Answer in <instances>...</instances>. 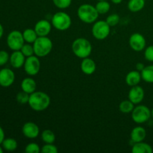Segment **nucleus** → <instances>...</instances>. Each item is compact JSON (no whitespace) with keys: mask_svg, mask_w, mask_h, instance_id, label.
Instances as JSON below:
<instances>
[{"mask_svg":"<svg viewBox=\"0 0 153 153\" xmlns=\"http://www.w3.org/2000/svg\"><path fill=\"white\" fill-rule=\"evenodd\" d=\"M15 80L14 72L8 68H3L0 70V86L8 88L11 86Z\"/></svg>","mask_w":153,"mask_h":153,"instance_id":"nucleus-11","label":"nucleus"},{"mask_svg":"<svg viewBox=\"0 0 153 153\" xmlns=\"http://www.w3.org/2000/svg\"><path fill=\"white\" fill-rule=\"evenodd\" d=\"M120 111L123 114H129L131 113L133 109L134 108V104L132 102L128 100H123L121 102L119 105Z\"/></svg>","mask_w":153,"mask_h":153,"instance_id":"nucleus-25","label":"nucleus"},{"mask_svg":"<svg viewBox=\"0 0 153 153\" xmlns=\"http://www.w3.org/2000/svg\"><path fill=\"white\" fill-rule=\"evenodd\" d=\"M25 40L22 33L17 30L10 31L7 37V44L8 47L13 51L20 50L24 45Z\"/></svg>","mask_w":153,"mask_h":153,"instance_id":"nucleus-8","label":"nucleus"},{"mask_svg":"<svg viewBox=\"0 0 153 153\" xmlns=\"http://www.w3.org/2000/svg\"><path fill=\"white\" fill-rule=\"evenodd\" d=\"M131 152L133 153H152L153 150L150 145L141 141L134 143L131 149Z\"/></svg>","mask_w":153,"mask_h":153,"instance_id":"nucleus-20","label":"nucleus"},{"mask_svg":"<svg viewBox=\"0 0 153 153\" xmlns=\"http://www.w3.org/2000/svg\"><path fill=\"white\" fill-rule=\"evenodd\" d=\"M111 1L114 4H120V3L123 1V0H111Z\"/></svg>","mask_w":153,"mask_h":153,"instance_id":"nucleus-39","label":"nucleus"},{"mask_svg":"<svg viewBox=\"0 0 153 153\" xmlns=\"http://www.w3.org/2000/svg\"><path fill=\"white\" fill-rule=\"evenodd\" d=\"M24 70L28 76H36L40 70V61L38 57L31 55L25 58Z\"/></svg>","mask_w":153,"mask_h":153,"instance_id":"nucleus-9","label":"nucleus"},{"mask_svg":"<svg viewBox=\"0 0 153 153\" xmlns=\"http://www.w3.org/2000/svg\"><path fill=\"white\" fill-rule=\"evenodd\" d=\"M71 24V17L68 13L65 12H57L52 16V25L55 29L59 31H65L70 28Z\"/></svg>","mask_w":153,"mask_h":153,"instance_id":"nucleus-5","label":"nucleus"},{"mask_svg":"<svg viewBox=\"0 0 153 153\" xmlns=\"http://www.w3.org/2000/svg\"><path fill=\"white\" fill-rule=\"evenodd\" d=\"M52 1L54 4L60 9L67 8L72 3V0H52Z\"/></svg>","mask_w":153,"mask_h":153,"instance_id":"nucleus-30","label":"nucleus"},{"mask_svg":"<svg viewBox=\"0 0 153 153\" xmlns=\"http://www.w3.org/2000/svg\"><path fill=\"white\" fill-rule=\"evenodd\" d=\"M20 51L22 52V53L25 55V58H28V57L31 56V55H34V54L33 45H31V43H27L26 44L24 43V45L22 46V48H21Z\"/></svg>","mask_w":153,"mask_h":153,"instance_id":"nucleus-28","label":"nucleus"},{"mask_svg":"<svg viewBox=\"0 0 153 153\" xmlns=\"http://www.w3.org/2000/svg\"><path fill=\"white\" fill-rule=\"evenodd\" d=\"M10 64L13 68L19 69L23 67L25 61V56L22 53L20 50L13 51L10 55Z\"/></svg>","mask_w":153,"mask_h":153,"instance_id":"nucleus-15","label":"nucleus"},{"mask_svg":"<svg viewBox=\"0 0 153 153\" xmlns=\"http://www.w3.org/2000/svg\"><path fill=\"white\" fill-rule=\"evenodd\" d=\"M34 55L38 58H43L49 55L52 50V41L46 37H38L33 43Z\"/></svg>","mask_w":153,"mask_h":153,"instance_id":"nucleus-4","label":"nucleus"},{"mask_svg":"<svg viewBox=\"0 0 153 153\" xmlns=\"http://www.w3.org/2000/svg\"><path fill=\"white\" fill-rule=\"evenodd\" d=\"M128 100L132 102L134 105H137L143 101L144 98V91L143 88L138 85L131 87L128 92Z\"/></svg>","mask_w":153,"mask_h":153,"instance_id":"nucleus-13","label":"nucleus"},{"mask_svg":"<svg viewBox=\"0 0 153 153\" xmlns=\"http://www.w3.org/2000/svg\"><path fill=\"white\" fill-rule=\"evenodd\" d=\"M77 14L80 20L87 24L95 22L99 16V13L96 7L90 4H83L79 6Z\"/></svg>","mask_w":153,"mask_h":153,"instance_id":"nucleus-3","label":"nucleus"},{"mask_svg":"<svg viewBox=\"0 0 153 153\" xmlns=\"http://www.w3.org/2000/svg\"><path fill=\"white\" fill-rule=\"evenodd\" d=\"M95 7L99 14H105L109 11L111 5L107 1H98Z\"/></svg>","mask_w":153,"mask_h":153,"instance_id":"nucleus-27","label":"nucleus"},{"mask_svg":"<svg viewBox=\"0 0 153 153\" xmlns=\"http://www.w3.org/2000/svg\"><path fill=\"white\" fill-rule=\"evenodd\" d=\"M22 131L23 135L27 138L34 139L38 137L40 134V128L34 123L27 122L22 126Z\"/></svg>","mask_w":153,"mask_h":153,"instance_id":"nucleus-12","label":"nucleus"},{"mask_svg":"<svg viewBox=\"0 0 153 153\" xmlns=\"http://www.w3.org/2000/svg\"><path fill=\"white\" fill-rule=\"evenodd\" d=\"M29 96H30L29 94L22 91L21 92L18 93L17 95H16V101H17L19 104H22V105L26 104V103H28Z\"/></svg>","mask_w":153,"mask_h":153,"instance_id":"nucleus-29","label":"nucleus"},{"mask_svg":"<svg viewBox=\"0 0 153 153\" xmlns=\"http://www.w3.org/2000/svg\"><path fill=\"white\" fill-rule=\"evenodd\" d=\"M50 97L47 94L42 91H34L30 94L28 105L35 111H43L49 106Z\"/></svg>","mask_w":153,"mask_h":153,"instance_id":"nucleus-1","label":"nucleus"},{"mask_svg":"<svg viewBox=\"0 0 153 153\" xmlns=\"http://www.w3.org/2000/svg\"><path fill=\"white\" fill-rule=\"evenodd\" d=\"M129 46L135 52H141L146 47V39L140 33H134L130 37Z\"/></svg>","mask_w":153,"mask_h":153,"instance_id":"nucleus-10","label":"nucleus"},{"mask_svg":"<svg viewBox=\"0 0 153 153\" xmlns=\"http://www.w3.org/2000/svg\"><path fill=\"white\" fill-rule=\"evenodd\" d=\"M10 60V55L7 52L4 50H0V66H4Z\"/></svg>","mask_w":153,"mask_h":153,"instance_id":"nucleus-34","label":"nucleus"},{"mask_svg":"<svg viewBox=\"0 0 153 153\" xmlns=\"http://www.w3.org/2000/svg\"><path fill=\"white\" fill-rule=\"evenodd\" d=\"M97 1H108V0H97Z\"/></svg>","mask_w":153,"mask_h":153,"instance_id":"nucleus-42","label":"nucleus"},{"mask_svg":"<svg viewBox=\"0 0 153 153\" xmlns=\"http://www.w3.org/2000/svg\"><path fill=\"white\" fill-rule=\"evenodd\" d=\"M131 117L136 123L141 124L147 122L151 117V111L146 105H137L131 112Z\"/></svg>","mask_w":153,"mask_h":153,"instance_id":"nucleus-7","label":"nucleus"},{"mask_svg":"<svg viewBox=\"0 0 153 153\" xmlns=\"http://www.w3.org/2000/svg\"><path fill=\"white\" fill-rule=\"evenodd\" d=\"M41 137L45 143H53L55 140V133L50 129H46L43 131Z\"/></svg>","mask_w":153,"mask_h":153,"instance_id":"nucleus-26","label":"nucleus"},{"mask_svg":"<svg viewBox=\"0 0 153 153\" xmlns=\"http://www.w3.org/2000/svg\"><path fill=\"white\" fill-rule=\"evenodd\" d=\"M144 67H145L144 65H143L142 63H137V65H136V69H137L138 71H140V72L143 70V68H144Z\"/></svg>","mask_w":153,"mask_h":153,"instance_id":"nucleus-37","label":"nucleus"},{"mask_svg":"<svg viewBox=\"0 0 153 153\" xmlns=\"http://www.w3.org/2000/svg\"><path fill=\"white\" fill-rule=\"evenodd\" d=\"M4 140V131L3 128L0 126V145L2 143L3 140Z\"/></svg>","mask_w":153,"mask_h":153,"instance_id":"nucleus-36","label":"nucleus"},{"mask_svg":"<svg viewBox=\"0 0 153 153\" xmlns=\"http://www.w3.org/2000/svg\"><path fill=\"white\" fill-rule=\"evenodd\" d=\"M1 146L4 150L7 151V152H13L17 149L18 143L15 139L9 137V138H4L1 143Z\"/></svg>","mask_w":153,"mask_h":153,"instance_id":"nucleus-22","label":"nucleus"},{"mask_svg":"<svg viewBox=\"0 0 153 153\" xmlns=\"http://www.w3.org/2000/svg\"><path fill=\"white\" fill-rule=\"evenodd\" d=\"M41 151L40 146L36 143H30L25 146V152L26 153H39Z\"/></svg>","mask_w":153,"mask_h":153,"instance_id":"nucleus-32","label":"nucleus"},{"mask_svg":"<svg viewBox=\"0 0 153 153\" xmlns=\"http://www.w3.org/2000/svg\"><path fill=\"white\" fill-rule=\"evenodd\" d=\"M72 50L79 58H88L92 52V46L89 40L83 37L76 39L72 44Z\"/></svg>","mask_w":153,"mask_h":153,"instance_id":"nucleus-2","label":"nucleus"},{"mask_svg":"<svg viewBox=\"0 0 153 153\" xmlns=\"http://www.w3.org/2000/svg\"><path fill=\"white\" fill-rule=\"evenodd\" d=\"M20 86L22 91H25V92L31 94L36 91L37 84H36L35 81L32 78L28 77L25 78L22 81Z\"/></svg>","mask_w":153,"mask_h":153,"instance_id":"nucleus-19","label":"nucleus"},{"mask_svg":"<svg viewBox=\"0 0 153 153\" xmlns=\"http://www.w3.org/2000/svg\"><path fill=\"white\" fill-rule=\"evenodd\" d=\"M141 77L144 82L153 83V65L145 67L141 71Z\"/></svg>","mask_w":153,"mask_h":153,"instance_id":"nucleus-24","label":"nucleus"},{"mask_svg":"<svg viewBox=\"0 0 153 153\" xmlns=\"http://www.w3.org/2000/svg\"><path fill=\"white\" fill-rule=\"evenodd\" d=\"M146 136V131L145 128L142 126H136L131 130V140L134 143H138L144 140Z\"/></svg>","mask_w":153,"mask_h":153,"instance_id":"nucleus-17","label":"nucleus"},{"mask_svg":"<svg viewBox=\"0 0 153 153\" xmlns=\"http://www.w3.org/2000/svg\"><path fill=\"white\" fill-rule=\"evenodd\" d=\"M151 117H152V118H153V108H152V111H151Z\"/></svg>","mask_w":153,"mask_h":153,"instance_id":"nucleus-41","label":"nucleus"},{"mask_svg":"<svg viewBox=\"0 0 153 153\" xmlns=\"http://www.w3.org/2000/svg\"><path fill=\"white\" fill-rule=\"evenodd\" d=\"M110 25L107 23L106 21L100 20L96 21L92 27V34L97 40H105L108 37L110 34Z\"/></svg>","mask_w":153,"mask_h":153,"instance_id":"nucleus-6","label":"nucleus"},{"mask_svg":"<svg viewBox=\"0 0 153 153\" xmlns=\"http://www.w3.org/2000/svg\"><path fill=\"white\" fill-rule=\"evenodd\" d=\"M3 148L2 146H0V153H3V152H4V150H3Z\"/></svg>","mask_w":153,"mask_h":153,"instance_id":"nucleus-40","label":"nucleus"},{"mask_svg":"<svg viewBox=\"0 0 153 153\" xmlns=\"http://www.w3.org/2000/svg\"><path fill=\"white\" fill-rule=\"evenodd\" d=\"M23 38L25 40V42L28 43H34V42L37 40L38 37V35L36 33L35 30L32 28H27L22 32Z\"/></svg>","mask_w":153,"mask_h":153,"instance_id":"nucleus-23","label":"nucleus"},{"mask_svg":"<svg viewBox=\"0 0 153 153\" xmlns=\"http://www.w3.org/2000/svg\"><path fill=\"white\" fill-rule=\"evenodd\" d=\"M105 21L110 26H115L119 23L120 16L117 13H112L108 16Z\"/></svg>","mask_w":153,"mask_h":153,"instance_id":"nucleus-31","label":"nucleus"},{"mask_svg":"<svg viewBox=\"0 0 153 153\" xmlns=\"http://www.w3.org/2000/svg\"><path fill=\"white\" fill-rule=\"evenodd\" d=\"M58 151V148L53 143H46L41 149L43 153H57Z\"/></svg>","mask_w":153,"mask_h":153,"instance_id":"nucleus-33","label":"nucleus"},{"mask_svg":"<svg viewBox=\"0 0 153 153\" xmlns=\"http://www.w3.org/2000/svg\"><path fill=\"white\" fill-rule=\"evenodd\" d=\"M144 57L146 60L153 62V45L146 48L144 52Z\"/></svg>","mask_w":153,"mask_h":153,"instance_id":"nucleus-35","label":"nucleus"},{"mask_svg":"<svg viewBox=\"0 0 153 153\" xmlns=\"http://www.w3.org/2000/svg\"><path fill=\"white\" fill-rule=\"evenodd\" d=\"M145 6V0H129L128 2V8L131 12H139Z\"/></svg>","mask_w":153,"mask_h":153,"instance_id":"nucleus-21","label":"nucleus"},{"mask_svg":"<svg viewBox=\"0 0 153 153\" xmlns=\"http://www.w3.org/2000/svg\"><path fill=\"white\" fill-rule=\"evenodd\" d=\"M3 34H4V28H3L2 25L0 23V39L2 37Z\"/></svg>","mask_w":153,"mask_h":153,"instance_id":"nucleus-38","label":"nucleus"},{"mask_svg":"<svg viewBox=\"0 0 153 153\" xmlns=\"http://www.w3.org/2000/svg\"><path fill=\"white\" fill-rule=\"evenodd\" d=\"M95 61L89 58H85L82 59L81 63V70L86 75H92L96 71Z\"/></svg>","mask_w":153,"mask_h":153,"instance_id":"nucleus-16","label":"nucleus"},{"mask_svg":"<svg viewBox=\"0 0 153 153\" xmlns=\"http://www.w3.org/2000/svg\"><path fill=\"white\" fill-rule=\"evenodd\" d=\"M141 79V73L138 70H133L129 72L126 76V82L130 87L138 85Z\"/></svg>","mask_w":153,"mask_h":153,"instance_id":"nucleus-18","label":"nucleus"},{"mask_svg":"<svg viewBox=\"0 0 153 153\" xmlns=\"http://www.w3.org/2000/svg\"><path fill=\"white\" fill-rule=\"evenodd\" d=\"M52 25V24L46 19H40L35 24L34 30L38 37H46L50 33Z\"/></svg>","mask_w":153,"mask_h":153,"instance_id":"nucleus-14","label":"nucleus"}]
</instances>
